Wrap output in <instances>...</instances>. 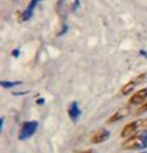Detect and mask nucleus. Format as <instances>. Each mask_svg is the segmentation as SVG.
<instances>
[{
	"instance_id": "nucleus-1",
	"label": "nucleus",
	"mask_w": 147,
	"mask_h": 153,
	"mask_svg": "<svg viewBox=\"0 0 147 153\" xmlns=\"http://www.w3.org/2000/svg\"><path fill=\"white\" fill-rule=\"evenodd\" d=\"M122 148L126 150H143L147 148V139L143 133L137 136H132L122 144Z\"/></svg>"
},
{
	"instance_id": "nucleus-2",
	"label": "nucleus",
	"mask_w": 147,
	"mask_h": 153,
	"mask_svg": "<svg viewBox=\"0 0 147 153\" xmlns=\"http://www.w3.org/2000/svg\"><path fill=\"white\" fill-rule=\"evenodd\" d=\"M37 128H38V123L37 121H27L22 124L21 129L18 134V139L21 141L27 140L35 133Z\"/></svg>"
},
{
	"instance_id": "nucleus-3",
	"label": "nucleus",
	"mask_w": 147,
	"mask_h": 153,
	"mask_svg": "<svg viewBox=\"0 0 147 153\" xmlns=\"http://www.w3.org/2000/svg\"><path fill=\"white\" fill-rule=\"evenodd\" d=\"M145 76H146L145 74H141L138 77H136V78L131 80L130 82H128L127 84H125L122 87V89H121V93L123 95H127L129 93H131V92L133 91V89L135 88V86L137 84H139L141 81H143L144 78H145Z\"/></svg>"
},
{
	"instance_id": "nucleus-4",
	"label": "nucleus",
	"mask_w": 147,
	"mask_h": 153,
	"mask_svg": "<svg viewBox=\"0 0 147 153\" xmlns=\"http://www.w3.org/2000/svg\"><path fill=\"white\" fill-rule=\"evenodd\" d=\"M139 127H142V124H141V120L138 121H133V122H130L128 124H126L124 126L122 132H121V136L122 137H128L130 135L134 134L135 131L137 130Z\"/></svg>"
},
{
	"instance_id": "nucleus-5",
	"label": "nucleus",
	"mask_w": 147,
	"mask_h": 153,
	"mask_svg": "<svg viewBox=\"0 0 147 153\" xmlns=\"http://www.w3.org/2000/svg\"><path fill=\"white\" fill-rule=\"evenodd\" d=\"M109 137H110V131L103 128V129L98 130L96 133L92 136L91 141H92V143H94V144H99V143L105 142L106 140H108Z\"/></svg>"
},
{
	"instance_id": "nucleus-6",
	"label": "nucleus",
	"mask_w": 147,
	"mask_h": 153,
	"mask_svg": "<svg viewBox=\"0 0 147 153\" xmlns=\"http://www.w3.org/2000/svg\"><path fill=\"white\" fill-rule=\"evenodd\" d=\"M147 98V88H144V89H141V90L137 91L136 93L133 94L129 100V103L132 105H137V104H140L145 101V99Z\"/></svg>"
},
{
	"instance_id": "nucleus-7",
	"label": "nucleus",
	"mask_w": 147,
	"mask_h": 153,
	"mask_svg": "<svg viewBox=\"0 0 147 153\" xmlns=\"http://www.w3.org/2000/svg\"><path fill=\"white\" fill-rule=\"evenodd\" d=\"M69 115H70L71 119L73 120L74 122H77V121L79 120L80 116L82 115V110L80 109L77 101H74L70 105V107H69Z\"/></svg>"
},
{
	"instance_id": "nucleus-8",
	"label": "nucleus",
	"mask_w": 147,
	"mask_h": 153,
	"mask_svg": "<svg viewBox=\"0 0 147 153\" xmlns=\"http://www.w3.org/2000/svg\"><path fill=\"white\" fill-rule=\"evenodd\" d=\"M39 1L40 0H30L26 10H25L23 12V14H22V20H23V21H26V20L31 18V16H32V14H33L34 8H35V6Z\"/></svg>"
},
{
	"instance_id": "nucleus-9",
	"label": "nucleus",
	"mask_w": 147,
	"mask_h": 153,
	"mask_svg": "<svg viewBox=\"0 0 147 153\" xmlns=\"http://www.w3.org/2000/svg\"><path fill=\"white\" fill-rule=\"evenodd\" d=\"M126 113H127V111H125L124 109L117 111L114 115H112V116L109 118L107 123H113V122H116V121H118V120L122 119V118L126 115Z\"/></svg>"
},
{
	"instance_id": "nucleus-10",
	"label": "nucleus",
	"mask_w": 147,
	"mask_h": 153,
	"mask_svg": "<svg viewBox=\"0 0 147 153\" xmlns=\"http://www.w3.org/2000/svg\"><path fill=\"white\" fill-rule=\"evenodd\" d=\"M21 81H1V86L3 88H12L14 86L20 85Z\"/></svg>"
},
{
	"instance_id": "nucleus-11",
	"label": "nucleus",
	"mask_w": 147,
	"mask_h": 153,
	"mask_svg": "<svg viewBox=\"0 0 147 153\" xmlns=\"http://www.w3.org/2000/svg\"><path fill=\"white\" fill-rule=\"evenodd\" d=\"M144 112H147V102L146 103H144V104L141 106V107H139L137 109V111H136V114L137 115H140V114H142L144 113Z\"/></svg>"
},
{
	"instance_id": "nucleus-12",
	"label": "nucleus",
	"mask_w": 147,
	"mask_h": 153,
	"mask_svg": "<svg viewBox=\"0 0 147 153\" xmlns=\"http://www.w3.org/2000/svg\"><path fill=\"white\" fill-rule=\"evenodd\" d=\"M80 0H75V2H74V5H73V10L74 11H77L78 10V8L80 7Z\"/></svg>"
},
{
	"instance_id": "nucleus-13",
	"label": "nucleus",
	"mask_w": 147,
	"mask_h": 153,
	"mask_svg": "<svg viewBox=\"0 0 147 153\" xmlns=\"http://www.w3.org/2000/svg\"><path fill=\"white\" fill-rule=\"evenodd\" d=\"M3 129H4V118L2 117L1 118V132H3Z\"/></svg>"
},
{
	"instance_id": "nucleus-14",
	"label": "nucleus",
	"mask_w": 147,
	"mask_h": 153,
	"mask_svg": "<svg viewBox=\"0 0 147 153\" xmlns=\"http://www.w3.org/2000/svg\"><path fill=\"white\" fill-rule=\"evenodd\" d=\"M141 124H142V126H147V118L146 119H143V120H141Z\"/></svg>"
},
{
	"instance_id": "nucleus-15",
	"label": "nucleus",
	"mask_w": 147,
	"mask_h": 153,
	"mask_svg": "<svg viewBox=\"0 0 147 153\" xmlns=\"http://www.w3.org/2000/svg\"><path fill=\"white\" fill-rule=\"evenodd\" d=\"M12 53H13V56L14 57H18V55H19V54H18L19 53V50H14Z\"/></svg>"
},
{
	"instance_id": "nucleus-16",
	"label": "nucleus",
	"mask_w": 147,
	"mask_h": 153,
	"mask_svg": "<svg viewBox=\"0 0 147 153\" xmlns=\"http://www.w3.org/2000/svg\"><path fill=\"white\" fill-rule=\"evenodd\" d=\"M81 153H94V152H93V150H85V151H83Z\"/></svg>"
},
{
	"instance_id": "nucleus-17",
	"label": "nucleus",
	"mask_w": 147,
	"mask_h": 153,
	"mask_svg": "<svg viewBox=\"0 0 147 153\" xmlns=\"http://www.w3.org/2000/svg\"><path fill=\"white\" fill-rule=\"evenodd\" d=\"M143 134H144V136H145V137H146V139H147V131L143 132Z\"/></svg>"
},
{
	"instance_id": "nucleus-18",
	"label": "nucleus",
	"mask_w": 147,
	"mask_h": 153,
	"mask_svg": "<svg viewBox=\"0 0 147 153\" xmlns=\"http://www.w3.org/2000/svg\"><path fill=\"white\" fill-rule=\"evenodd\" d=\"M141 153H147V151H143V152H141Z\"/></svg>"
}]
</instances>
